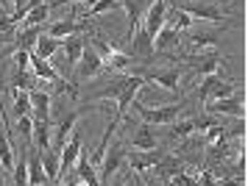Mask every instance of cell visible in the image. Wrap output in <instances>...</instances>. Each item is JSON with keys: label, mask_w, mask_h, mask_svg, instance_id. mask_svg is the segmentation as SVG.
I'll use <instances>...</instances> for the list:
<instances>
[{"label": "cell", "mask_w": 248, "mask_h": 186, "mask_svg": "<svg viewBox=\"0 0 248 186\" xmlns=\"http://www.w3.org/2000/svg\"><path fill=\"white\" fill-rule=\"evenodd\" d=\"M134 111L142 117V122L148 125H170V122L179 120V114L187 109V103L184 100H176V103H170V106H156V109H151V106H142V103H131Z\"/></svg>", "instance_id": "cell-1"}, {"label": "cell", "mask_w": 248, "mask_h": 186, "mask_svg": "<svg viewBox=\"0 0 248 186\" xmlns=\"http://www.w3.org/2000/svg\"><path fill=\"white\" fill-rule=\"evenodd\" d=\"M206 114H226V117H246V92L237 89L234 95L220 100H206L203 103Z\"/></svg>", "instance_id": "cell-2"}, {"label": "cell", "mask_w": 248, "mask_h": 186, "mask_svg": "<svg viewBox=\"0 0 248 186\" xmlns=\"http://www.w3.org/2000/svg\"><path fill=\"white\" fill-rule=\"evenodd\" d=\"M142 86H145V78L142 75H123V86H120V95H117V111H114V117H123L125 109L137 100Z\"/></svg>", "instance_id": "cell-3"}, {"label": "cell", "mask_w": 248, "mask_h": 186, "mask_svg": "<svg viewBox=\"0 0 248 186\" xmlns=\"http://www.w3.org/2000/svg\"><path fill=\"white\" fill-rule=\"evenodd\" d=\"M81 147H84V136H81L78 128H73L70 139L64 142V147L59 150V175H62V172H70V170L76 167V158H78Z\"/></svg>", "instance_id": "cell-4"}, {"label": "cell", "mask_w": 248, "mask_h": 186, "mask_svg": "<svg viewBox=\"0 0 248 186\" xmlns=\"http://www.w3.org/2000/svg\"><path fill=\"white\" fill-rule=\"evenodd\" d=\"M120 161H125V150L123 144H120V139L117 142H109V147H106V153H103V161H101V184H109L114 178V172L120 170Z\"/></svg>", "instance_id": "cell-5"}, {"label": "cell", "mask_w": 248, "mask_h": 186, "mask_svg": "<svg viewBox=\"0 0 248 186\" xmlns=\"http://www.w3.org/2000/svg\"><path fill=\"white\" fill-rule=\"evenodd\" d=\"M181 61L187 67H192L195 72H201V75H212V72H217L220 56H217V50H201V53L181 56Z\"/></svg>", "instance_id": "cell-6"}, {"label": "cell", "mask_w": 248, "mask_h": 186, "mask_svg": "<svg viewBox=\"0 0 248 186\" xmlns=\"http://www.w3.org/2000/svg\"><path fill=\"white\" fill-rule=\"evenodd\" d=\"M101 72H103L101 56L95 53L90 44H84V53H81L78 64H76V75H78V81H90V78L101 75Z\"/></svg>", "instance_id": "cell-7"}, {"label": "cell", "mask_w": 248, "mask_h": 186, "mask_svg": "<svg viewBox=\"0 0 248 186\" xmlns=\"http://www.w3.org/2000/svg\"><path fill=\"white\" fill-rule=\"evenodd\" d=\"M165 14H168V3L165 0H151V6L145 11V25H142V31L154 39L162 28H165Z\"/></svg>", "instance_id": "cell-8"}, {"label": "cell", "mask_w": 248, "mask_h": 186, "mask_svg": "<svg viewBox=\"0 0 248 186\" xmlns=\"http://www.w3.org/2000/svg\"><path fill=\"white\" fill-rule=\"evenodd\" d=\"M117 3H123L125 14H128V39L140 31V22L145 17L148 6H151V0H117Z\"/></svg>", "instance_id": "cell-9"}, {"label": "cell", "mask_w": 248, "mask_h": 186, "mask_svg": "<svg viewBox=\"0 0 248 186\" xmlns=\"http://www.w3.org/2000/svg\"><path fill=\"white\" fill-rule=\"evenodd\" d=\"M184 14H190V17H198V20H209V22H223L226 14L217 6H209V3H181L179 6Z\"/></svg>", "instance_id": "cell-10"}, {"label": "cell", "mask_w": 248, "mask_h": 186, "mask_svg": "<svg viewBox=\"0 0 248 186\" xmlns=\"http://www.w3.org/2000/svg\"><path fill=\"white\" fill-rule=\"evenodd\" d=\"M128 144H131L134 150H154V147H159V136H156V131H154V125L142 122V128H137L134 136L128 139Z\"/></svg>", "instance_id": "cell-11"}, {"label": "cell", "mask_w": 248, "mask_h": 186, "mask_svg": "<svg viewBox=\"0 0 248 186\" xmlns=\"http://www.w3.org/2000/svg\"><path fill=\"white\" fill-rule=\"evenodd\" d=\"M28 67H31V72H34L39 81H50V84H56L59 78V72H56V67L50 64L47 58H39L36 53H28Z\"/></svg>", "instance_id": "cell-12"}, {"label": "cell", "mask_w": 248, "mask_h": 186, "mask_svg": "<svg viewBox=\"0 0 248 186\" xmlns=\"http://www.w3.org/2000/svg\"><path fill=\"white\" fill-rule=\"evenodd\" d=\"M151 170H154V172L159 175V181H165V184H168L173 175L184 172V161H181L179 156H168V153H165L162 158H159V164H156V167H151Z\"/></svg>", "instance_id": "cell-13"}, {"label": "cell", "mask_w": 248, "mask_h": 186, "mask_svg": "<svg viewBox=\"0 0 248 186\" xmlns=\"http://www.w3.org/2000/svg\"><path fill=\"white\" fill-rule=\"evenodd\" d=\"M28 100H31V117L34 120H50V95L47 92L31 89L28 92Z\"/></svg>", "instance_id": "cell-14"}, {"label": "cell", "mask_w": 248, "mask_h": 186, "mask_svg": "<svg viewBox=\"0 0 248 186\" xmlns=\"http://www.w3.org/2000/svg\"><path fill=\"white\" fill-rule=\"evenodd\" d=\"M142 78H151L154 84L165 86L168 92H179V81H181V72L179 70H145Z\"/></svg>", "instance_id": "cell-15"}, {"label": "cell", "mask_w": 248, "mask_h": 186, "mask_svg": "<svg viewBox=\"0 0 248 186\" xmlns=\"http://www.w3.org/2000/svg\"><path fill=\"white\" fill-rule=\"evenodd\" d=\"M162 156H165V150H159V147H154V150H140V153H134L131 158H128V164H131L134 172H145V170H151V167L159 164Z\"/></svg>", "instance_id": "cell-16"}, {"label": "cell", "mask_w": 248, "mask_h": 186, "mask_svg": "<svg viewBox=\"0 0 248 186\" xmlns=\"http://www.w3.org/2000/svg\"><path fill=\"white\" fill-rule=\"evenodd\" d=\"M47 184H50V178L42 170V150L34 147V153L28 158V186H47Z\"/></svg>", "instance_id": "cell-17"}, {"label": "cell", "mask_w": 248, "mask_h": 186, "mask_svg": "<svg viewBox=\"0 0 248 186\" xmlns=\"http://www.w3.org/2000/svg\"><path fill=\"white\" fill-rule=\"evenodd\" d=\"M76 120H78V111H70V114H64V120L56 125V133H53V150H62L64 147V142L70 139V133H73V128H76Z\"/></svg>", "instance_id": "cell-18"}, {"label": "cell", "mask_w": 248, "mask_h": 186, "mask_svg": "<svg viewBox=\"0 0 248 186\" xmlns=\"http://www.w3.org/2000/svg\"><path fill=\"white\" fill-rule=\"evenodd\" d=\"M84 28H90V25H84L81 20H76V17H70V20H62V22H53L50 25V31H47V36H53V39H67L70 33H81Z\"/></svg>", "instance_id": "cell-19"}, {"label": "cell", "mask_w": 248, "mask_h": 186, "mask_svg": "<svg viewBox=\"0 0 248 186\" xmlns=\"http://www.w3.org/2000/svg\"><path fill=\"white\" fill-rule=\"evenodd\" d=\"M84 44H87V39H84L81 33H70L67 39H62V50H64V56H67V64L70 67L78 64L81 53H84Z\"/></svg>", "instance_id": "cell-20"}, {"label": "cell", "mask_w": 248, "mask_h": 186, "mask_svg": "<svg viewBox=\"0 0 248 186\" xmlns=\"http://www.w3.org/2000/svg\"><path fill=\"white\" fill-rule=\"evenodd\" d=\"M181 39H184V33L173 31V28H162V31L154 36V50H159V53H165V50H173V47H179Z\"/></svg>", "instance_id": "cell-21"}, {"label": "cell", "mask_w": 248, "mask_h": 186, "mask_svg": "<svg viewBox=\"0 0 248 186\" xmlns=\"http://www.w3.org/2000/svg\"><path fill=\"white\" fill-rule=\"evenodd\" d=\"M103 61V72H123L125 67L131 64V56L128 53H120V50H109V53L101 58Z\"/></svg>", "instance_id": "cell-22"}, {"label": "cell", "mask_w": 248, "mask_h": 186, "mask_svg": "<svg viewBox=\"0 0 248 186\" xmlns=\"http://www.w3.org/2000/svg\"><path fill=\"white\" fill-rule=\"evenodd\" d=\"M229 153H232V139L220 136V139L209 142V150H206V161H209V164H220V161H223Z\"/></svg>", "instance_id": "cell-23"}, {"label": "cell", "mask_w": 248, "mask_h": 186, "mask_svg": "<svg viewBox=\"0 0 248 186\" xmlns=\"http://www.w3.org/2000/svg\"><path fill=\"white\" fill-rule=\"evenodd\" d=\"M36 150H47L50 147V120H34V131H31Z\"/></svg>", "instance_id": "cell-24"}, {"label": "cell", "mask_w": 248, "mask_h": 186, "mask_svg": "<svg viewBox=\"0 0 248 186\" xmlns=\"http://www.w3.org/2000/svg\"><path fill=\"white\" fill-rule=\"evenodd\" d=\"M165 25L173 28V31H179V33H187L192 28V17L190 14H184L181 9H173V11L165 14Z\"/></svg>", "instance_id": "cell-25"}, {"label": "cell", "mask_w": 248, "mask_h": 186, "mask_svg": "<svg viewBox=\"0 0 248 186\" xmlns=\"http://www.w3.org/2000/svg\"><path fill=\"white\" fill-rule=\"evenodd\" d=\"M42 36V28L39 25H31V28H20L17 31V50H34L36 47V39Z\"/></svg>", "instance_id": "cell-26"}, {"label": "cell", "mask_w": 248, "mask_h": 186, "mask_svg": "<svg viewBox=\"0 0 248 186\" xmlns=\"http://www.w3.org/2000/svg\"><path fill=\"white\" fill-rule=\"evenodd\" d=\"M14 161H17V156H14L12 142H9L6 131H0V170H3V172H12Z\"/></svg>", "instance_id": "cell-27"}, {"label": "cell", "mask_w": 248, "mask_h": 186, "mask_svg": "<svg viewBox=\"0 0 248 186\" xmlns=\"http://www.w3.org/2000/svg\"><path fill=\"white\" fill-rule=\"evenodd\" d=\"M151 53H154V39L145 31H137L131 36V53L128 56L134 58V56H151Z\"/></svg>", "instance_id": "cell-28"}, {"label": "cell", "mask_w": 248, "mask_h": 186, "mask_svg": "<svg viewBox=\"0 0 248 186\" xmlns=\"http://www.w3.org/2000/svg\"><path fill=\"white\" fill-rule=\"evenodd\" d=\"M14 186H28V142L23 144V153H20V158L14 161Z\"/></svg>", "instance_id": "cell-29"}, {"label": "cell", "mask_w": 248, "mask_h": 186, "mask_svg": "<svg viewBox=\"0 0 248 186\" xmlns=\"http://www.w3.org/2000/svg\"><path fill=\"white\" fill-rule=\"evenodd\" d=\"M59 47H62V42H59V39H53V36L42 33V36L36 39V47L31 50V53H36L39 58H47V61H50V58H53V53H56Z\"/></svg>", "instance_id": "cell-30"}, {"label": "cell", "mask_w": 248, "mask_h": 186, "mask_svg": "<svg viewBox=\"0 0 248 186\" xmlns=\"http://www.w3.org/2000/svg\"><path fill=\"white\" fill-rule=\"evenodd\" d=\"M187 42L192 50H209L217 44V33H201V31H187Z\"/></svg>", "instance_id": "cell-31"}, {"label": "cell", "mask_w": 248, "mask_h": 186, "mask_svg": "<svg viewBox=\"0 0 248 186\" xmlns=\"http://www.w3.org/2000/svg\"><path fill=\"white\" fill-rule=\"evenodd\" d=\"M117 9H120L117 0H90L87 9L81 11V17L90 20V17H95V14H106V11H117Z\"/></svg>", "instance_id": "cell-32"}, {"label": "cell", "mask_w": 248, "mask_h": 186, "mask_svg": "<svg viewBox=\"0 0 248 186\" xmlns=\"http://www.w3.org/2000/svg\"><path fill=\"white\" fill-rule=\"evenodd\" d=\"M47 14H50V6H34V9H28V14L23 17V22H20V28H31V25H42V22L47 20Z\"/></svg>", "instance_id": "cell-33"}, {"label": "cell", "mask_w": 248, "mask_h": 186, "mask_svg": "<svg viewBox=\"0 0 248 186\" xmlns=\"http://www.w3.org/2000/svg\"><path fill=\"white\" fill-rule=\"evenodd\" d=\"M42 170H45V175L50 181H56L59 178V150H53V147L42 150Z\"/></svg>", "instance_id": "cell-34"}, {"label": "cell", "mask_w": 248, "mask_h": 186, "mask_svg": "<svg viewBox=\"0 0 248 186\" xmlns=\"http://www.w3.org/2000/svg\"><path fill=\"white\" fill-rule=\"evenodd\" d=\"M192 133H195V122H192V120H176V122H170V131H168L170 139H190Z\"/></svg>", "instance_id": "cell-35"}, {"label": "cell", "mask_w": 248, "mask_h": 186, "mask_svg": "<svg viewBox=\"0 0 248 186\" xmlns=\"http://www.w3.org/2000/svg\"><path fill=\"white\" fill-rule=\"evenodd\" d=\"M220 81H223V78L217 75V72H212V75H203L201 86L195 89V95H198L201 100H206V98H209V95L215 92V89H217V84H220Z\"/></svg>", "instance_id": "cell-36"}, {"label": "cell", "mask_w": 248, "mask_h": 186, "mask_svg": "<svg viewBox=\"0 0 248 186\" xmlns=\"http://www.w3.org/2000/svg\"><path fill=\"white\" fill-rule=\"evenodd\" d=\"M25 114H31V100H28V92L14 89V117H25Z\"/></svg>", "instance_id": "cell-37"}, {"label": "cell", "mask_w": 248, "mask_h": 186, "mask_svg": "<svg viewBox=\"0 0 248 186\" xmlns=\"http://www.w3.org/2000/svg\"><path fill=\"white\" fill-rule=\"evenodd\" d=\"M34 84H36V75H34V72H28V70H23V72H17V75H14V89L31 92Z\"/></svg>", "instance_id": "cell-38"}, {"label": "cell", "mask_w": 248, "mask_h": 186, "mask_svg": "<svg viewBox=\"0 0 248 186\" xmlns=\"http://www.w3.org/2000/svg\"><path fill=\"white\" fill-rule=\"evenodd\" d=\"M223 136L226 139H243L246 136V120L243 117H234V125L223 128Z\"/></svg>", "instance_id": "cell-39"}, {"label": "cell", "mask_w": 248, "mask_h": 186, "mask_svg": "<svg viewBox=\"0 0 248 186\" xmlns=\"http://www.w3.org/2000/svg\"><path fill=\"white\" fill-rule=\"evenodd\" d=\"M234 92H237V89H234V84H232V81H220V84H217V89H215V92H212L206 100H220V98L234 95ZM206 100H203V103H206Z\"/></svg>", "instance_id": "cell-40"}, {"label": "cell", "mask_w": 248, "mask_h": 186, "mask_svg": "<svg viewBox=\"0 0 248 186\" xmlns=\"http://www.w3.org/2000/svg\"><path fill=\"white\" fill-rule=\"evenodd\" d=\"M17 131H20V136H23L25 142H31V131H34V120H31V114L17 117Z\"/></svg>", "instance_id": "cell-41"}, {"label": "cell", "mask_w": 248, "mask_h": 186, "mask_svg": "<svg viewBox=\"0 0 248 186\" xmlns=\"http://www.w3.org/2000/svg\"><path fill=\"white\" fill-rule=\"evenodd\" d=\"M195 131H206V128H212V125H217V120L215 117H209V114H203V117H195Z\"/></svg>", "instance_id": "cell-42"}, {"label": "cell", "mask_w": 248, "mask_h": 186, "mask_svg": "<svg viewBox=\"0 0 248 186\" xmlns=\"http://www.w3.org/2000/svg\"><path fill=\"white\" fill-rule=\"evenodd\" d=\"M14 58H17V72L28 70V50H14Z\"/></svg>", "instance_id": "cell-43"}, {"label": "cell", "mask_w": 248, "mask_h": 186, "mask_svg": "<svg viewBox=\"0 0 248 186\" xmlns=\"http://www.w3.org/2000/svg\"><path fill=\"white\" fill-rule=\"evenodd\" d=\"M64 3H73V0H47V6H53V9L56 6H64ZM81 3H90V0H81Z\"/></svg>", "instance_id": "cell-44"}, {"label": "cell", "mask_w": 248, "mask_h": 186, "mask_svg": "<svg viewBox=\"0 0 248 186\" xmlns=\"http://www.w3.org/2000/svg\"><path fill=\"white\" fill-rule=\"evenodd\" d=\"M47 0H28V9H34V6H45Z\"/></svg>", "instance_id": "cell-45"}, {"label": "cell", "mask_w": 248, "mask_h": 186, "mask_svg": "<svg viewBox=\"0 0 248 186\" xmlns=\"http://www.w3.org/2000/svg\"><path fill=\"white\" fill-rule=\"evenodd\" d=\"M9 6H12L9 0H0V14H6V11H9Z\"/></svg>", "instance_id": "cell-46"}, {"label": "cell", "mask_w": 248, "mask_h": 186, "mask_svg": "<svg viewBox=\"0 0 248 186\" xmlns=\"http://www.w3.org/2000/svg\"><path fill=\"white\" fill-rule=\"evenodd\" d=\"M6 184H9V178L3 175V170H0V186H6Z\"/></svg>", "instance_id": "cell-47"}, {"label": "cell", "mask_w": 248, "mask_h": 186, "mask_svg": "<svg viewBox=\"0 0 248 186\" xmlns=\"http://www.w3.org/2000/svg\"><path fill=\"white\" fill-rule=\"evenodd\" d=\"M62 186H70V184H67V181H64V184H62Z\"/></svg>", "instance_id": "cell-48"}, {"label": "cell", "mask_w": 248, "mask_h": 186, "mask_svg": "<svg viewBox=\"0 0 248 186\" xmlns=\"http://www.w3.org/2000/svg\"><path fill=\"white\" fill-rule=\"evenodd\" d=\"M76 186H84V184H76Z\"/></svg>", "instance_id": "cell-49"}, {"label": "cell", "mask_w": 248, "mask_h": 186, "mask_svg": "<svg viewBox=\"0 0 248 186\" xmlns=\"http://www.w3.org/2000/svg\"><path fill=\"white\" fill-rule=\"evenodd\" d=\"M6 186H9V184H6Z\"/></svg>", "instance_id": "cell-50"}]
</instances>
